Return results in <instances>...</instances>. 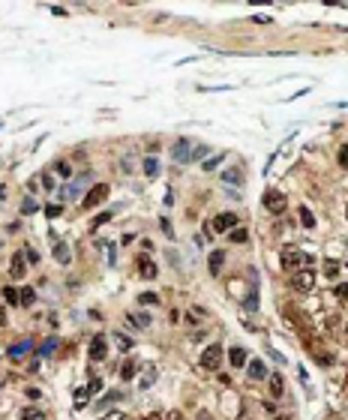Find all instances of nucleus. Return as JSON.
Segmentation results:
<instances>
[{
  "label": "nucleus",
  "mask_w": 348,
  "mask_h": 420,
  "mask_svg": "<svg viewBox=\"0 0 348 420\" xmlns=\"http://www.w3.org/2000/svg\"><path fill=\"white\" fill-rule=\"evenodd\" d=\"M300 264H312V258L303 255L300 249H294V246H285V249H282V267H285L288 273H294Z\"/></svg>",
  "instance_id": "nucleus-1"
},
{
  "label": "nucleus",
  "mask_w": 348,
  "mask_h": 420,
  "mask_svg": "<svg viewBox=\"0 0 348 420\" xmlns=\"http://www.w3.org/2000/svg\"><path fill=\"white\" fill-rule=\"evenodd\" d=\"M192 141H189L186 135H180L177 141L171 144V156H174V162H180V165H186V162H192Z\"/></svg>",
  "instance_id": "nucleus-2"
},
{
  "label": "nucleus",
  "mask_w": 348,
  "mask_h": 420,
  "mask_svg": "<svg viewBox=\"0 0 348 420\" xmlns=\"http://www.w3.org/2000/svg\"><path fill=\"white\" fill-rule=\"evenodd\" d=\"M105 198H108V183H93V186H90V192H87V195L81 198V207H84V210L99 207Z\"/></svg>",
  "instance_id": "nucleus-3"
},
{
  "label": "nucleus",
  "mask_w": 348,
  "mask_h": 420,
  "mask_svg": "<svg viewBox=\"0 0 348 420\" xmlns=\"http://www.w3.org/2000/svg\"><path fill=\"white\" fill-rule=\"evenodd\" d=\"M264 207H267V213H273V216H279L282 210L288 207V198L282 195L279 189H267V192H264Z\"/></svg>",
  "instance_id": "nucleus-4"
},
{
  "label": "nucleus",
  "mask_w": 348,
  "mask_h": 420,
  "mask_svg": "<svg viewBox=\"0 0 348 420\" xmlns=\"http://www.w3.org/2000/svg\"><path fill=\"white\" fill-rule=\"evenodd\" d=\"M219 360H222V345L213 342V345H207V348H204V354H201L198 366H201V369H216Z\"/></svg>",
  "instance_id": "nucleus-5"
},
{
  "label": "nucleus",
  "mask_w": 348,
  "mask_h": 420,
  "mask_svg": "<svg viewBox=\"0 0 348 420\" xmlns=\"http://www.w3.org/2000/svg\"><path fill=\"white\" fill-rule=\"evenodd\" d=\"M291 285L294 288H297V291H312V288H315V273H312V270H294V276H291Z\"/></svg>",
  "instance_id": "nucleus-6"
},
{
  "label": "nucleus",
  "mask_w": 348,
  "mask_h": 420,
  "mask_svg": "<svg viewBox=\"0 0 348 420\" xmlns=\"http://www.w3.org/2000/svg\"><path fill=\"white\" fill-rule=\"evenodd\" d=\"M237 225H240L237 213H219V216L213 219V231H216V234H222V231H234Z\"/></svg>",
  "instance_id": "nucleus-7"
},
{
  "label": "nucleus",
  "mask_w": 348,
  "mask_h": 420,
  "mask_svg": "<svg viewBox=\"0 0 348 420\" xmlns=\"http://www.w3.org/2000/svg\"><path fill=\"white\" fill-rule=\"evenodd\" d=\"M105 357H108V342L102 333H96L90 339V360H105Z\"/></svg>",
  "instance_id": "nucleus-8"
},
{
  "label": "nucleus",
  "mask_w": 348,
  "mask_h": 420,
  "mask_svg": "<svg viewBox=\"0 0 348 420\" xmlns=\"http://www.w3.org/2000/svg\"><path fill=\"white\" fill-rule=\"evenodd\" d=\"M27 351H33V342L30 339H18V342H12L9 348H6V354H9V360H21Z\"/></svg>",
  "instance_id": "nucleus-9"
},
{
  "label": "nucleus",
  "mask_w": 348,
  "mask_h": 420,
  "mask_svg": "<svg viewBox=\"0 0 348 420\" xmlns=\"http://www.w3.org/2000/svg\"><path fill=\"white\" fill-rule=\"evenodd\" d=\"M54 246V258H57V264H69L72 261V249H69V243L66 240H57V243H51Z\"/></svg>",
  "instance_id": "nucleus-10"
},
{
  "label": "nucleus",
  "mask_w": 348,
  "mask_h": 420,
  "mask_svg": "<svg viewBox=\"0 0 348 420\" xmlns=\"http://www.w3.org/2000/svg\"><path fill=\"white\" fill-rule=\"evenodd\" d=\"M24 261H27V258H24V249L12 255V261H9V276H12V279H21V276H24Z\"/></svg>",
  "instance_id": "nucleus-11"
},
{
  "label": "nucleus",
  "mask_w": 348,
  "mask_h": 420,
  "mask_svg": "<svg viewBox=\"0 0 348 420\" xmlns=\"http://www.w3.org/2000/svg\"><path fill=\"white\" fill-rule=\"evenodd\" d=\"M138 273H141L144 279H156V264L147 255H138Z\"/></svg>",
  "instance_id": "nucleus-12"
},
{
  "label": "nucleus",
  "mask_w": 348,
  "mask_h": 420,
  "mask_svg": "<svg viewBox=\"0 0 348 420\" xmlns=\"http://www.w3.org/2000/svg\"><path fill=\"white\" fill-rule=\"evenodd\" d=\"M243 309H246V312H255V309H258V282H255V279H252L249 294L243 297Z\"/></svg>",
  "instance_id": "nucleus-13"
},
{
  "label": "nucleus",
  "mask_w": 348,
  "mask_h": 420,
  "mask_svg": "<svg viewBox=\"0 0 348 420\" xmlns=\"http://www.w3.org/2000/svg\"><path fill=\"white\" fill-rule=\"evenodd\" d=\"M222 264H225V252H222V249H213V252H210V276H219Z\"/></svg>",
  "instance_id": "nucleus-14"
},
{
  "label": "nucleus",
  "mask_w": 348,
  "mask_h": 420,
  "mask_svg": "<svg viewBox=\"0 0 348 420\" xmlns=\"http://www.w3.org/2000/svg\"><path fill=\"white\" fill-rule=\"evenodd\" d=\"M228 360H231L234 369H243V366H246V351H243V348H231V351H228Z\"/></svg>",
  "instance_id": "nucleus-15"
},
{
  "label": "nucleus",
  "mask_w": 348,
  "mask_h": 420,
  "mask_svg": "<svg viewBox=\"0 0 348 420\" xmlns=\"http://www.w3.org/2000/svg\"><path fill=\"white\" fill-rule=\"evenodd\" d=\"M222 183L240 186V183H243V171H240V168H228V171H222Z\"/></svg>",
  "instance_id": "nucleus-16"
},
{
  "label": "nucleus",
  "mask_w": 348,
  "mask_h": 420,
  "mask_svg": "<svg viewBox=\"0 0 348 420\" xmlns=\"http://www.w3.org/2000/svg\"><path fill=\"white\" fill-rule=\"evenodd\" d=\"M246 372H249V378H264L267 375V369H264V363H261V360H249V366H246Z\"/></svg>",
  "instance_id": "nucleus-17"
},
{
  "label": "nucleus",
  "mask_w": 348,
  "mask_h": 420,
  "mask_svg": "<svg viewBox=\"0 0 348 420\" xmlns=\"http://www.w3.org/2000/svg\"><path fill=\"white\" fill-rule=\"evenodd\" d=\"M297 216H300V225H303V228H315V216H312L309 207H297Z\"/></svg>",
  "instance_id": "nucleus-18"
},
{
  "label": "nucleus",
  "mask_w": 348,
  "mask_h": 420,
  "mask_svg": "<svg viewBox=\"0 0 348 420\" xmlns=\"http://www.w3.org/2000/svg\"><path fill=\"white\" fill-rule=\"evenodd\" d=\"M282 390H285V381H282V375H270V393H273V399H279L282 396Z\"/></svg>",
  "instance_id": "nucleus-19"
},
{
  "label": "nucleus",
  "mask_w": 348,
  "mask_h": 420,
  "mask_svg": "<svg viewBox=\"0 0 348 420\" xmlns=\"http://www.w3.org/2000/svg\"><path fill=\"white\" fill-rule=\"evenodd\" d=\"M3 300H6V303H18V306H21V291H18V288H12V285H6V288H3Z\"/></svg>",
  "instance_id": "nucleus-20"
},
{
  "label": "nucleus",
  "mask_w": 348,
  "mask_h": 420,
  "mask_svg": "<svg viewBox=\"0 0 348 420\" xmlns=\"http://www.w3.org/2000/svg\"><path fill=\"white\" fill-rule=\"evenodd\" d=\"M135 369H138V363H135V360H123V366H120V378L129 381V378L135 375Z\"/></svg>",
  "instance_id": "nucleus-21"
},
{
  "label": "nucleus",
  "mask_w": 348,
  "mask_h": 420,
  "mask_svg": "<svg viewBox=\"0 0 348 420\" xmlns=\"http://www.w3.org/2000/svg\"><path fill=\"white\" fill-rule=\"evenodd\" d=\"M57 351V339H45L42 345H39V357H51Z\"/></svg>",
  "instance_id": "nucleus-22"
},
{
  "label": "nucleus",
  "mask_w": 348,
  "mask_h": 420,
  "mask_svg": "<svg viewBox=\"0 0 348 420\" xmlns=\"http://www.w3.org/2000/svg\"><path fill=\"white\" fill-rule=\"evenodd\" d=\"M87 396H93V393H90V387H81V390H75V411L87 405Z\"/></svg>",
  "instance_id": "nucleus-23"
},
{
  "label": "nucleus",
  "mask_w": 348,
  "mask_h": 420,
  "mask_svg": "<svg viewBox=\"0 0 348 420\" xmlns=\"http://www.w3.org/2000/svg\"><path fill=\"white\" fill-rule=\"evenodd\" d=\"M138 303H141V306H156V303H159V297H156L153 291H144V294H138Z\"/></svg>",
  "instance_id": "nucleus-24"
},
{
  "label": "nucleus",
  "mask_w": 348,
  "mask_h": 420,
  "mask_svg": "<svg viewBox=\"0 0 348 420\" xmlns=\"http://www.w3.org/2000/svg\"><path fill=\"white\" fill-rule=\"evenodd\" d=\"M114 342H117V348H120V351H129V348L135 345L129 336H123V333H114Z\"/></svg>",
  "instance_id": "nucleus-25"
},
{
  "label": "nucleus",
  "mask_w": 348,
  "mask_h": 420,
  "mask_svg": "<svg viewBox=\"0 0 348 420\" xmlns=\"http://www.w3.org/2000/svg\"><path fill=\"white\" fill-rule=\"evenodd\" d=\"M144 174H147V177H156V174H159V162H156L153 156H150V159H144Z\"/></svg>",
  "instance_id": "nucleus-26"
},
{
  "label": "nucleus",
  "mask_w": 348,
  "mask_h": 420,
  "mask_svg": "<svg viewBox=\"0 0 348 420\" xmlns=\"http://www.w3.org/2000/svg\"><path fill=\"white\" fill-rule=\"evenodd\" d=\"M36 210H39V204L33 201V198H24V201H21V213H24V216H30V213H36Z\"/></svg>",
  "instance_id": "nucleus-27"
},
{
  "label": "nucleus",
  "mask_w": 348,
  "mask_h": 420,
  "mask_svg": "<svg viewBox=\"0 0 348 420\" xmlns=\"http://www.w3.org/2000/svg\"><path fill=\"white\" fill-rule=\"evenodd\" d=\"M30 303H36V291H33V288H21V306H30Z\"/></svg>",
  "instance_id": "nucleus-28"
},
{
  "label": "nucleus",
  "mask_w": 348,
  "mask_h": 420,
  "mask_svg": "<svg viewBox=\"0 0 348 420\" xmlns=\"http://www.w3.org/2000/svg\"><path fill=\"white\" fill-rule=\"evenodd\" d=\"M60 213H63L60 204H45V216H48V219H57Z\"/></svg>",
  "instance_id": "nucleus-29"
},
{
  "label": "nucleus",
  "mask_w": 348,
  "mask_h": 420,
  "mask_svg": "<svg viewBox=\"0 0 348 420\" xmlns=\"http://www.w3.org/2000/svg\"><path fill=\"white\" fill-rule=\"evenodd\" d=\"M228 237H231V243H243V240H246V228H240V225H237L234 231H228Z\"/></svg>",
  "instance_id": "nucleus-30"
},
{
  "label": "nucleus",
  "mask_w": 348,
  "mask_h": 420,
  "mask_svg": "<svg viewBox=\"0 0 348 420\" xmlns=\"http://www.w3.org/2000/svg\"><path fill=\"white\" fill-rule=\"evenodd\" d=\"M78 192H81V183H69L63 189V198H78Z\"/></svg>",
  "instance_id": "nucleus-31"
},
{
  "label": "nucleus",
  "mask_w": 348,
  "mask_h": 420,
  "mask_svg": "<svg viewBox=\"0 0 348 420\" xmlns=\"http://www.w3.org/2000/svg\"><path fill=\"white\" fill-rule=\"evenodd\" d=\"M129 321H135L138 327H150V315H126Z\"/></svg>",
  "instance_id": "nucleus-32"
},
{
  "label": "nucleus",
  "mask_w": 348,
  "mask_h": 420,
  "mask_svg": "<svg viewBox=\"0 0 348 420\" xmlns=\"http://www.w3.org/2000/svg\"><path fill=\"white\" fill-rule=\"evenodd\" d=\"M111 219V210H105V213H99V216H93V222H90V228H99L102 222H108Z\"/></svg>",
  "instance_id": "nucleus-33"
},
{
  "label": "nucleus",
  "mask_w": 348,
  "mask_h": 420,
  "mask_svg": "<svg viewBox=\"0 0 348 420\" xmlns=\"http://www.w3.org/2000/svg\"><path fill=\"white\" fill-rule=\"evenodd\" d=\"M324 270H327V276H330V279H336V273H339V264H336L333 258H330L327 264H324Z\"/></svg>",
  "instance_id": "nucleus-34"
},
{
  "label": "nucleus",
  "mask_w": 348,
  "mask_h": 420,
  "mask_svg": "<svg viewBox=\"0 0 348 420\" xmlns=\"http://www.w3.org/2000/svg\"><path fill=\"white\" fill-rule=\"evenodd\" d=\"M21 420H45V417H42V411H36V408H27V411L21 414Z\"/></svg>",
  "instance_id": "nucleus-35"
},
{
  "label": "nucleus",
  "mask_w": 348,
  "mask_h": 420,
  "mask_svg": "<svg viewBox=\"0 0 348 420\" xmlns=\"http://www.w3.org/2000/svg\"><path fill=\"white\" fill-rule=\"evenodd\" d=\"M336 297L348 306V282H342V285H336Z\"/></svg>",
  "instance_id": "nucleus-36"
},
{
  "label": "nucleus",
  "mask_w": 348,
  "mask_h": 420,
  "mask_svg": "<svg viewBox=\"0 0 348 420\" xmlns=\"http://www.w3.org/2000/svg\"><path fill=\"white\" fill-rule=\"evenodd\" d=\"M57 174H60V177H72V165H69V162H57Z\"/></svg>",
  "instance_id": "nucleus-37"
},
{
  "label": "nucleus",
  "mask_w": 348,
  "mask_h": 420,
  "mask_svg": "<svg viewBox=\"0 0 348 420\" xmlns=\"http://www.w3.org/2000/svg\"><path fill=\"white\" fill-rule=\"evenodd\" d=\"M336 156H339V165H342V168H348V144H342Z\"/></svg>",
  "instance_id": "nucleus-38"
},
{
  "label": "nucleus",
  "mask_w": 348,
  "mask_h": 420,
  "mask_svg": "<svg viewBox=\"0 0 348 420\" xmlns=\"http://www.w3.org/2000/svg\"><path fill=\"white\" fill-rule=\"evenodd\" d=\"M87 387H90V393H99V390H102V378H99V375L90 378V384H87Z\"/></svg>",
  "instance_id": "nucleus-39"
},
{
  "label": "nucleus",
  "mask_w": 348,
  "mask_h": 420,
  "mask_svg": "<svg viewBox=\"0 0 348 420\" xmlns=\"http://www.w3.org/2000/svg\"><path fill=\"white\" fill-rule=\"evenodd\" d=\"M204 153H207V147H204V144H198V147H192V162H195V159H201V156H204Z\"/></svg>",
  "instance_id": "nucleus-40"
},
{
  "label": "nucleus",
  "mask_w": 348,
  "mask_h": 420,
  "mask_svg": "<svg viewBox=\"0 0 348 420\" xmlns=\"http://www.w3.org/2000/svg\"><path fill=\"white\" fill-rule=\"evenodd\" d=\"M219 159H222V156H219V153H216V156H210V159H207V162H204V168H207V171H210V168H216V165H219Z\"/></svg>",
  "instance_id": "nucleus-41"
},
{
  "label": "nucleus",
  "mask_w": 348,
  "mask_h": 420,
  "mask_svg": "<svg viewBox=\"0 0 348 420\" xmlns=\"http://www.w3.org/2000/svg\"><path fill=\"white\" fill-rule=\"evenodd\" d=\"M24 258L30 261V264H36V261H39V255H36V252H33V249H24Z\"/></svg>",
  "instance_id": "nucleus-42"
},
{
  "label": "nucleus",
  "mask_w": 348,
  "mask_h": 420,
  "mask_svg": "<svg viewBox=\"0 0 348 420\" xmlns=\"http://www.w3.org/2000/svg\"><path fill=\"white\" fill-rule=\"evenodd\" d=\"M153 381H156V372H153V369H150V372H147V378H144V381H141V387H150V384H153Z\"/></svg>",
  "instance_id": "nucleus-43"
},
{
  "label": "nucleus",
  "mask_w": 348,
  "mask_h": 420,
  "mask_svg": "<svg viewBox=\"0 0 348 420\" xmlns=\"http://www.w3.org/2000/svg\"><path fill=\"white\" fill-rule=\"evenodd\" d=\"M102 420H126V417L120 414V411H111V414H105V417H102Z\"/></svg>",
  "instance_id": "nucleus-44"
},
{
  "label": "nucleus",
  "mask_w": 348,
  "mask_h": 420,
  "mask_svg": "<svg viewBox=\"0 0 348 420\" xmlns=\"http://www.w3.org/2000/svg\"><path fill=\"white\" fill-rule=\"evenodd\" d=\"M252 21H258V24H264V21H270V15H261V12H258V15H252Z\"/></svg>",
  "instance_id": "nucleus-45"
},
{
  "label": "nucleus",
  "mask_w": 348,
  "mask_h": 420,
  "mask_svg": "<svg viewBox=\"0 0 348 420\" xmlns=\"http://www.w3.org/2000/svg\"><path fill=\"white\" fill-rule=\"evenodd\" d=\"M3 324H6V309L0 306V327H3Z\"/></svg>",
  "instance_id": "nucleus-46"
},
{
  "label": "nucleus",
  "mask_w": 348,
  "mask_h": 420,
  "mask_svg": "<svg viewBox=\"0 0 348 420\" xmlns=\"http://www.w3.org/2000/svg\"><path fill=\"white\" fill-rule=\"evenodd\" d=\"M195 420H213V417L207 414V411H198V417H195Z\"/></svg>",
  "instance_id": "nucleus-47"
},
{
  "label": "nucleus",
  "mask_w": 348,
  "mask_h": 420,
  "mask_svg": "<svg viewBox=\"0 0 348 420\" xmlns=\"http://www.w3.org/2000/svg\"><path fill=\"white\" fill-rule=\"evenodd\" d=\"M168 420H183V414H180V411H171V417H168Z\"/></svg>",
  "instance_id": "nucleus-48"
},
{
  "label": "nucleus",
  "mask_w": 348,
  "mask_h": 420,
  "mask_svg": "<svg viewBox=\"0 0 348 420\" xmlns=\"http://www.w3.org/2000/svg\"><path fill=\"white\" fill-rule=\"evenodd\" d=\"M144 420H162V417H159V414H147Z\"/></svg>",
  "instance_id": "nucleus-49"
},
{
  "label": "nucleus",
  "mask_w": 348,
  "mask_h": 420,
  "mask_svg": "<svg viewBox=\"0 0 348 420\" xmlns=\"http://www.w3.org/2000/svg\"><path fill=\"white\" fill-rule=\"evenodd\" d=\"M6 198V186H0V201H3Z\"/></svg>",
  "instance_id": "nucleus-50"
},
{
  "label": "nucleus",
  "mask_w": 348,
  "mask_h": 420,
  "mask_svg": "<svg viewBox=\"0 0 348 420\" xmlns=\"http://www.w3.org/2000/svg\"><path fill=\"white\" fill-rule=\"evenodd\" d=\"M345 384H348V375H345Z\"/></svg>",
  "instance_id": "nucleus-51"
},
{
  "label": "nucleus",
  "mask_w": 348,
  "mask_h": 420,
  "mask_svg": "<svg viewBox=\"0 0 348 420\" xmlns=\"http://www.w3.org/2000/svg\"><path fill=\"white\" fill-rule=\"evenodd\" d=\"M345 333H348V327H345Z\"/></svg>",
  "instance_id": "nucleus-52"
}]
</instances>
